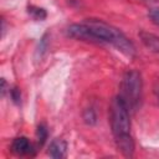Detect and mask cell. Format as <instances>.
<instances>
[{
    "instance_id": "1",
    "label": "cell",
    "mask_w": 159,
    "mask_h": 159,
    "mask_svg": "<svg viewBox=\"0 0 159 159\" xmlns=\"http://www.w3.org/2000/svg\"><path fill=\"white\" fill-rule=\"evenodd\" d=\"M96 36L98 43H111L128 58L135 56V47L133 42L117 27L98 19H87L83 21Z\"/></svg>"
},
{
    "instance_id": "2",
    "label": "cell",
    "mask_w": 159,
    "mask_h": 159,
    "mask_svg": "<svg viewBox=\"0 0 159 159\" xmlns=\"http://www.w3.org/2000/svg\"><path fill=\"white\" fill-rule=\"evenodd\" d=\"M129 108L123 101L120 96H116L109 107V122L112 133L114 135V142L124 138H129L130 135V118H129Z\"/></svg>"
},
{
    "instance_id": "3",
    "label": "cell",
    "mask_w": 159,
    "mask_h": 159,
    "mask_svg": "<svg viewBox=\"0 0 159 159\" xmlns=\"http://www.w3.org/2000/svg\"><path fill=\"white\" fill-rule=\"evenodd\" d=\"M142 94H143L142 75L135 70L127 71L123 75V78L120 82L119 96L123 98L129 111H135L140 106Z\"/></svg>"
},
{
    "instance_id": "4",
    "label": "cell",
    "mask_w": 159,
    "mask_h": 159,
    "mask_svg": "<svg viewBox=\"0 0 159 159\" xmlns=\"http://www.w3.org/2000/svg\"><path fill=\"white\" fill-rule=\"evenodd\" d=\"M11 150L16 155H31L34 154V148L26 137H17L11 144Z\"/></svg>"
},
{
    "instance_id": "5",
    "label": "cell",
    "mask_w": 159,
    "mask_h": 159,
    "mask_svg": "<svg viewBox=\"0 0 159 159\" xmlns=\"http://www.w3.org/2000/svg\"><path fill=\"white\" fill-rule=\"evenodd\" d=\"M67 153V143L63 139H53L50 143L48 147V154L50 157L55 158V159H61L65 158Z\"/></svg>"
},
{
    "instance_id": "6",
    "label": "cell",
    "mask_w": 159,
    "mask_h": 159,
    "mask_svg": "<svg viewBox=\"0 0 159 159\" xmlns=\"http://www.w3.org/2000/svg\"><path fill=\"white\" fill-rule=\"evenodd\" d=\"M139 37H140L143 45L148 50H150L152 52L159 53V36L150 34V32H147V31H140Z\"/></svg>"
},
{
    "instance_id": "7",
    "label": "cell",
    "mask_w": 159,
    "mask_h": 159,
    "mask_svg": "<svg viewBox=\"0 0 159 159\" xmlns=\"http://www.w3.org/2000/svg\"><path fill=\"white\" fill-rule=\"evenodd\" d=\"M27 12H29V15H30L34 20H36V21H42V20H45L46 16H47V12H46L45 9L39 7V6H35V5H30V6L27 7Z\"/></svg>"
},
{
    "instance_id": "8",
    "label": "cell",
    "mask_w": 159,
    "mask_h": 159,
    "mask_svg": "<svg viewBox=\"0 0 159 159\" xmlns=\"http://www.w3.org/2000/svg\"><path fill=\"white\" fill-rule=\"evenodd\" d=\"M36 135H37V143L40 145H42L45 143V140L47 139V128L45 124H40L37 127V132H36Z\"/></svg>"
},
{
    "instance_id": "9",
    "label": "cell",
    "mask_w": 159,
    "mask_h": 159,
    "mask_svg": "<svg viewBox=\"0 0 159 159\" xmlns=\"http://www.w3.org/2000/svg\"><path fill=\"white\" fill-rule=\"evenodd\" d=\"M148 16L157 26H159V7H153L148 11Z\"/></svg>"
},
{
    "instance_id": "10",
    "label": "cell",
    "mask_w": 159,
    "mask_h": 159,
    "mask_svg": "<svg viewBox=\"0 0 159 159\" xmlns=\"http://www.w3.org/2000/svg\"><path fill=\"white\" fill-rule=\"evenodd\" d=\"M83 118H84V120L88 124H93L96 122V116H94V113H93L92 109H87L86 113H84V116H83Z\"/></svg>"
},
{
    "instance_id": "11",
    "label": "cell",
    "mask_w": 159,
    "mask_h": 159,
    "mask_svg": "<svg viewBox=\"0 0 159 159\" xmlns=\"http://www.w3.org/2000/svg\"><path fill=\"white\" fill-rule=\"evenodd\" d=\"M154 93H155V97L159 102V78L155 81V84H154Z\"/></svg>"
},
{
    "instance_id": "12",
    "label": "cell",
    "mask_w": 159,
    "mask_h": 159,
    "mask_svg": "<svg viewBox=\"0 0 159 159\" xmlns=\"http://www.w3.org/2000/svg\"><path fill=\"white\" fill-rule=\"evenodd\" d=\"M12 98H14V101L20 99V92L17 91V88H14L12 89Z\"/></svg>"
}]
</instances>
